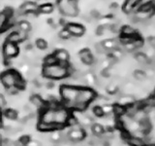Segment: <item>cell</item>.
<instances>
[{
	"mask_svg": "<svg viewBox=\"0 0 155 146\" xmlns=\"http://www.w3.org/2000/svg\"><path fill=\"white\" fill-rule=\"evenodd\" d=\"M121 34H122V36H130V37H134L136 35H138L136 29L131 26H124L121 28Z\"/></svg>",
	"mask_w": 155,
	"mask_h": 146,
	"instance_id": "5bb4252c",
	"label": "cell"
},
{
	"mask_svg": "<svg viewBox=\"0 0 155 146\" xmlns=\"http://www.w3.org/2000/svg\"><path fill=\"white\" fill-rule=\"evenodd\" d=\"M19 53V48L18 44L5 41L3 44V57L5 60H13Z\"/></svg>",
	"mask_w": 155,
	"mask_h": 146,
	"instance_id": "5b68a950",
	"label": "cell"
},
{
	"mask_svg": "<svg viewBox=\"0 0 155 146\" xmlns=\"http://www.w3.org/2000/svg\"><path fill=\"white\" fill-rule=\"evenodd\" d=\"M6 41H9V42H13V43H19V42H21V37H19V34L18 32H11L9 34V35L6 37Z\"/></svg>",
	"mask_w": 155,
	"mask_h": 146,
	"instance_id": "d6986e66",
	"label": "cell"
},
{
	"mask_svg": "<svg viewBox=\"0 0 155 146\" xmlns=\"http://www.w3.org/2000/svg\"><path fill=\"white\" fill-rule=\"evenodd\" d=\"M38 12L42 14H51L53 12V5L51 3H44L39 6Z\"/></svg>",
	"mask_w": 155,
	"mask_h": 146,
	"instance_id": "e0dca14e",
	"label": "cell"
},
{
	"mask_svg": "<svg viewBox=\"0 0 155 146\" xmlns=\"http://www.w3.org/2000/svg\"><path fill=\"white\" fill-rule=\"evenodd\" d=\"M4 116L6 117L8 120H13L14 121V120L17 119L18 113H17V111L15 110V109L10 108V109H7L6 111L4 112Z\"/></svg>",
	"mask_w": 155,
	"mask_h": 146,
	"instance_id": "7402d4cb",
	"label": "cell"
},
{
	"mask_svg": "<svg viewBox=\"0 0 155 146\" xmlns=\"http://www.w3.org/2000/svg\"><path fill=\"white\" fill-rule=\"evenodd\" d=\"M102 44H103V46L105 47V49L107 51H108V53L111 50H114V49L115 48H118V41L115 40V39L114 38H109V39H106L105 41L102 42Z\"/></svg>",
	"mask_w": 155,
	"mask_h": 146,
	"instance_id": "4fadbf2b",
	"label": "cell"
},
{
	"mask_svg": "<svg viewBox=\"0 0 155 146\" xmlns=\"http://www.w3.org/2000/svg\"><path fill=\"white\" fill-rule=\"evenodd\" d=\"M58 10L62 16L73 18L79 14V4L78 0H57Z\"/></svg>",
	"mask_w": 155,
	"mask_h": 146,
	"instance_id": "277c9868",
	"label": "cell"
},
{
	"mask_svg": "<svg viewBox=\"0 0 155 146\" xmlns=\"http://www.w3.org/2000/svg\"><path fill=\"white\" fill-rule=\"evenodd\" d=\"M38 9H39V6L36 2L26 1L19 7L18 16H24V15H27V14H35L38 12Z\"/></svg>",
	"mask_w": 155,
	"mask_h": 146,
	"instance_id": "8992f818",
	"label": "cell"
},
{
	"mask_svg": "<svg viewBox=\"0 0 155 146\" xmlns=\"http://www.w3.org/2000/svg\"><path fill=\"white\" fill-rule=\"evenodd\" d=\"M0 81H1V84L4 86V88L17 87L19 90H22L25 87V82L21 78V74L17 70L13 69L4 71L0 75Z\"/></svg>",
	"mask_w": 155,
	"mask_h": 146,
	"instance_id": "3957f363",
	"label": "cell"
},
{
	"mask_svg": "<svg viewBox=\"0 0 155 146\" xmlns=\"http://www.w3.org/2000/svg\"><path fill=\"white\" fill-rule=\"evenodd\" d=\"M65 28L71 33L72 36H75V37H81L85 33V27L80 23H67L65 26Z\"/></svg>",
	"mask_w": 155,
	"mask_h": 146,
	"instance_id": "52a82bcc",
	"label": "cell"
},
{
	"mask_svg": "<svg viewBox=\"0 0 155 146\" xmlns=\"http://www.w3.org/2000/svg\"><path fill=\"white\" fill-rule=\"evenodd\" d=\"M79 57H80V61L85 65H92L93 62L95 61L94 56L92 55V53L89 49H82L79 53Z\"/></svg>",
	"mask_w": 155,
	"mask_h": 146,
	"instance_id": "ba28073f",
	"label": "cell"
},
{
	"mask_svg": "<svg viewBox=\"0 0 155 146\" xmlns=\"http://www.w3.org/2000/svg\"><path fill=\"white\" fill-rule=\"evenodd\" d=\"M91 130L95 135H101L104 133V128L100 124H93L91 126Z\"/></svg>",
	"mask_w": 155,
	"mask_h": 146,
	"instance_id": "603a6c76",
	"label": "cell"
},
{
	"mask_svg": "<svg viewBox=\"0 0 155 146\" xmlns=\"http://www.w3.org/2000/svg\"><path fill=\"white\" fill-rule=\"evenodd\" d=\"M70 111L65 106H59L57 108H45L41 113L40 122L46 124H53L59 127H64L70 118Z\"/></svg>",
	"mask_w": 155,
	"mask_h": 146,
	"instance_id": "6da1fadb",
	"label": "cell"
},
{
	"mask_svg": "<svg viewBox=\"0 0 155 146\" xmlns=\"http://www.w3.org/2000/svg\"><path fill=\"white\" fill-rule=\"evenodd\" d=\"M18 141H19V142H21L23 146H26V145L28 144L29 141H30V138H29V136H27V135H23V136H21V137L18 139Z\"/></svg>",
	"mask_w": 155,
	"mask_h": 146,
	"instance_id": "d4e9b609",
	"label": "cell"
},
{
	"mask_svg": "<svg viewBox=\"0 0 155 146\" xmlns=\"http://www.w3.org/2000/svg\"><path fill=\"white\" fill-rule=\"evenodd\" d=\"M30 102L36 107L37 110H44L46 108V101L44 100L40 96L38 95H34L31 96L30 99Z\"/></svg>",
	"mask_w": 155,
	"mask_h": 146,
	"instance_id": "8fae6325",
	"label": "cell"
},
{
	"mask_svg": "<svg viewBox=\"0 0 155 146\" xmlns=\"http://www.w3.org/2000/svg\"><path fill=\"white\" fill-rule=\"evenodd\" d=\"M135 103V97L132 95H123L118 99V104L122 105L124 107L129 106L131 104Z\"/></svg>",
	"mask_w": 155,
	"mask_h": 146,
	"instance_id": "7c38bea8",
	"label": "cell"
},
{
	"mask_svg": "<svg viewBox=\"0 0 155 146\" xmlns=\"http://www.w3.org/2000/svg\"><path fill=\"white\" fill-rule=\"evenodd\" d=\"M0 146H2V138H1V136H0Z\"/></svg>",
	"mask_w": 155,
	"mask_h": 146,
	"instance_id": "4316f807",
	"label": "cell"
},
{
	"mask_svg": "<svg viewBox=\"0 0 155 146\" xmlns=\"http://www.w3.org/2000/svg\"><path fill=\"white\" fill-rule=\"evenodd\" d=\"M71 37H72L71 33L68 31L66 28H63L62 30H60L59 33H58V38L60 39V41H67V40H69Z\"/></svg>",
	"mask_w": 155,
	"mask_h": 146,
	"instance_id": "44dd1931",
	"label": "cell"
},
{
	"mask_svg": "<svg viewBox=\"0 0 155 146\" xmlns=\"http://www.w3.org/2000/svg\"><path fill=\"white\" fill-rule=\"evenodd\" d=\"M57 61L55 57L53 55H48L45 57V60H44V63L45 64L44 65H51V64H54V63H56Z\"/></svg>",
	"mask_w": 155,
	"mask_h": 146,
	"instance_id": "cb8c5ba5",
	"label": "cell"
},
{
	"mask_svg": "<svg viewBox=\"0 0 155 146\" xmlns=\"http://www.w3.org/2000/svg\"><path fill=\"white\" fill-rule=\"evenodd\" d=\"M5 105H6V99L2 94H0V109H2Z\"/></svg>",
	"mask_w": 155,
	"mask_h": 146,
	"instance_id": "484cf974",
	"label": "cell"
},
{
	"mask_svg": "<svg viewBox=\"0 0 155 146\" xmlns=\"http://www.w3.org/2000/svg\"><path fill=\"white\" fill-rule=\"evenodd\" d=\"M134 61L142 67H147L150 64V60L143 52H136L134 56Z\"/></svg>",
	"mask_w": 155,
	"mask_h": 146,
	"instance_id": "9c48e42d",
	"label": "cell"
},
{
	"mask_svg": "<svg viewBox=\"0 0 155 146\" xmlns=\"http://www.w3.org/2000/svg\"><path fill=\"white\" fill-rule=\"evenodd\" d=\"M53 56L55 57L57 62H69L70 60L69 52L65 50V49H58L54 52Z\"/></svg>",
	"mask_w": 155,
	"mask_h": 146,
	"instance_id": "30bf717a",
	"label": "cell"
},
{
	"mask_svg": "<svg viewBox=\"0 0 155 146\" xmlns=\"http://www.w3.org/2000/svg\"><path fill=\"white\" fill-rule=\"evenodd\" d=\"M17 24H18V30H22V31H25V32L29 33L32 29L31 23L28 21H21V22H18Z\"/></svg>",
	"mask_w": 155,
	"mask_h": 146,
	"instance_id": "ac0fdd59",
	"label": "cell"
},
{
	"mask_svg": "<svg viewBox=\"0 0 155 146\" xmlns=\"http://www.w3.org/2000/svg\"><path fill=\"white\" fill-rule=\"evenodd\" d=\"M35 45H36V48L40 51H45L48 49V43L45 39H43V38H38L35 42Z\"/></svg>",
	"mask_w": 155,
	"mask_h": 146,
	"instance_id": "ffe728a7",
	"label": "cell"
},
{
	"mask_svg": "<svg viewBox=\"0 0 155 146\" xmlns=\"http://www.w3.org/2000/svg\"><path fill=\"white\" fill-rule=\"evenodd\" d=\"M145 146H155V144H147Z\"/></svg>",
	"mask_w": 155,
	"mask_h": 146,
	"instance_id": "83f0119b",
	"label": "cell"
},
{
	"mask_svg": "<svg viewBox=\"0 0 155 146\" xmlns=\"http://www.w3.org/2000/svg\"><path fill=\"white\" fill-rule=\"evenodd\" d=\"M133 77H134V80L137 81L138 83L143 82L147 78L144 70H142V69H135L133 72Z\"/></svg>",
	"mask_w": 155,
	"mask_h": 146,
	"instance_id": "9a60e30c",
	"label": "cell"
},
{
	"mask_svg": "<svg viewBox=\"0 0 155 146\" xmlns=\"http://www.w3.org/2000/svg\"><path fill=\"white\" fill-rule=\"evenodd\" d=\"M152 97H153V99H154V101H155V95H154V96H153Z\"/></svg>",
	"mask_w": 155,
	"mask_h": 146,
	"instance_id": "f1b7e54d",
	"label": "cell"
},
{
	"mask_svg": "<svg viewBox=\"0 0 155 146\" xmlns=\"http://www.w3.org/2000/svg\"><path fill=\"white\" fill-rule=\"evenodd\" d=\"M42 74L48 80H61L69 76V62H56L54 64L44 65Z\"/></svg>",
	"mask_w": 155,
	"mask_h": 146,
	"instance_id": "7a4b0ae2",
	"label": "cell"
},
{
	"mask_svg": "<svg viewBox=\"0 0 155 146\" xmlns=\"http://www.w3.org/2000/svg\"><path fill=\"white\" fill-rule=\"evenodd\" d=\"M9 17L7 14L3 12H0V31L3 29H6V27L9 26Z\"/></svg>",
	"mask_w": 155,
	"mask_h": 146,
	"instance_id": "2e32d148",
	"label": "cell"
}]
</instances>
